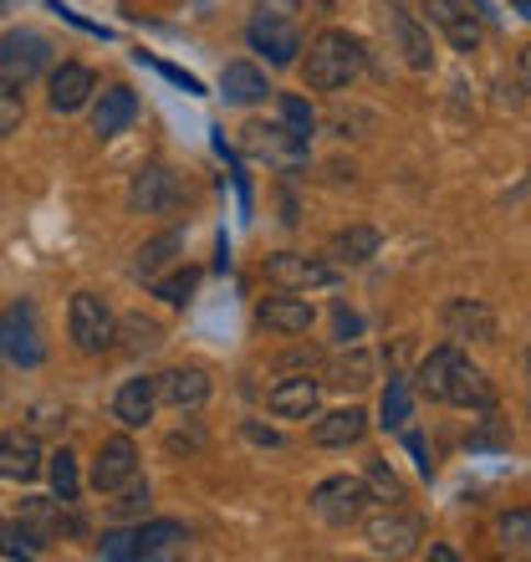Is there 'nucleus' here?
Listing matches in <instances>:
<instances>
[{
  "label": "nucleus",
  "mask_w": 531,
  "mask_h": 562,
  "mask_svg": "<svg viewBox=\"0 0 531 562\" xmlns=\"http://www.w3.org/2000/svg\"><path fill=\"white\" fill-rule=\"evenodd\" d=\"M154 394L174 409H200L210 400V379L205 369H169L163 379H154Z\"/></svg>",
  "instance_id": "12"
},
{
  "label": "nucleus",
  "mask_w": 531,
  "mask_h": 562,
  "mask_svg": "<svg viewBox=\"0 0 531 562\" xmlns=\"http://www.w3.org/2000/svg\"><path fill=\"white\" fill-rule=\"evenodd\" d=\"M67 323H72V342L82 348V353H103L108 342L118 338V323H113L108 302H103V296H92V292H77L72 296Z\"/></svg>",
  "instance_id": "4"
},
{
  "label": "nucleus",
  "mask_w": 531,
  "mask_h": 562,
  "mask_svg": "<svg viewBox=\"0 0 531 562\" xmlns=\"http://www.w3.org/2000/svg\"><path fill=\"white\" fill-rule=\"evenodd\" d=\"M42 471V450L31 435H0V475L5 481H31Z\"/></svg>",
  "instance_id": "22"
},
{
  "label": "nucleus",
  "mask_w": 531,
  "mask_h": 562,
  "mask_svg": "<svg viewBox=\"0 0 531 562\" xmlns=\"http://www.w3.org/2000/svg\"><path fill=\"white\" fill-rule=\"evenodd\" d=\"M419 537H425L419 517H404V512H388V517L369 521L373 552H388V558H404V552H414V548H419Z\"/></svg>",
  "instance_id": "10"
},
{
  "label": "nucleus",
  "mask_w": 531,
  "mask_h": 562,
  "mask_svg": "<svg viewBox=\"0 0 531 562\" xmlns=\"http://www.w3.org/2000/svg\"><path fill=\"white\" fill-rule=\"evenodd\" d=\"M444 404H460V409H490V404H496V389H490L486 373L471 369V363L460 358L455 369H450V379H444Z\"/></svg>",
  "instance_id": "11"
},
{
  "label": "nucleus",
  "mask_w": 531,
  "mask_h": 562,
  "mask_svg": "<svg viewBox=\"0 0 531 562\" xmlns=\"http://www.w3.org/2000/svg\"><path fill=\"white\" fill-rule=\"evenodd\" d=\"M404 440H409V450H414V460H419V475H434V460H429V450H425V435H404Z\"/></svg>",
  "instance_id": "42"
},
{
  "label": "nucleus",
  "mask_w": 531,
  "mask_h": 562,
  "mask_svg": "<svg viewBox=\"0 0 531 562\" xmlns=\"http://www.w3.org/2000/svg\"><path fill=\"white\" fill-rule=\"evenodd\" d=\"M429 21L450 36V42L460 46V52H475V42H481V26H475V15L460 5V0H425Z\"/></svg>",
  "instance_id": "14"
},
{
  "label": "nucleus",
  "mask_w": 531,
  "mask_h": 562,
  "mask_svg": "<svg viewBox=\"0 0 531 562\" xmlns=\"http://www.w3.org/2000/svg\"><path fill=\"white\" fill-rule=\"evenodd\" d=\"M221 92H225V103H236V108H251L261 103L266 92H271V82H266L261 67H251V61H230L221 72Z\"/></svg>",
  "instance_id": "17"
},
{
  "label": "nucleus",
  "mask_w": 531,
  "mask_h": 562,
  "mask_svg": "<svg viewBox=\"0 0 531 562\" xmlns=\"http://www.w3.org/2000/svg\"><path fill=\"white\" fill-rule=\"evenodd\" d=\"M184 548V527L179 521H148V527H138L133 532V558H174V552Z\"/></svg>",
  "instance_id": "23"
},
{
  "label": "nucleus",
  "mask_w": 531,
  "mask_h": 562,
  "mask_svg": "<svg viewBox=\"0 0 531 562\" xmlns=\"http://www.w3.org/2000/svg\"><path fill=\"white\" fill-rule=\"evenodd\" d=\"M266 277L276 281V286H286V292H312V286H327L338 271L327 267V261H317V256L281 251V256H271V261H266Z\"/></svg>",
  "instance_id": "7"
},
{
  "label": "nucleus",
  "mask_w": 531,
  "mask_h": 562,
  "mask_svg": "<svg viewBox=\"0 0 531 562\" xmlns=\"http://www.w3.org/2000/svg\"><path fill=\"white\" fill-rule=\"evenodd\" d=\"M332 323H338V338L342 342H353L358 333H363V317H358V312H348V307H338V317H332Z\"/></svg>",
  "instance_id": "41"
},
{
  "label": "nucleus",
  "mask_w": 531,
  "mask_h": 562,
  "mask_svg": "<svg viewBox=\"0 0 531 562\" xmlns=\"http://www.w3.org/2000/svg\"><path fill=\"white\" fill-rule=\"evenodd\" d=\"M184 251V236H179V231H169V236H159V240H148L144 251H138V277H159L163 267H169V261H174V256Z\"/></svg>",
  "instance_id": "30"
},
{
  "label": "nucleus",
  "mask_w": 531,
  "mask_h": 562,
  "mask_svg": "<svg viewBox=\"0 0 531 562\" xmlns=\"http://www.w3.org/2000/svg\"><path fill=\"white\" fill-rule=\"evenodd\" d=\"M281 128L296 138V144H307L317 134V113H312L307 98H296V92H281Z\"/></svg>",
  "instance_id": "29"
},
{
  "label": "nucleus",
  "mask_w": 531,
  "mask_h": 562,
  "mask_svg": "<svg viewBox=\"0 0 531 562\" xmlns=\"http://www.w3.org/2000/svg\"><path fill=\"white\" fill-rule=\"evenodd\" d=\"M388 31H394V42H398V52H404V61L409 67H434V46H429V31L414 21L409 11H388Z\"/></svg>",
  "instance_id": "16"
},
{
  "label": "nucleus",
  "mask_w": 531,
  "mask_h": 562,
  "mask_svg": "<svg viewBox=\"0 0 531 562\" xmlns=\"http://www.w3.org/2000/svg\"><path fill=\"white\" fill-rule=\"evenodd\" d=\"M52 67V42H46L42 31H5L0 36V82H11V88H26L36 77Z\"/></svg>",
  "instance_id": "3"
},
{
  "label": "nucleus",
  "mask_w": 531,
  "mask_h": 562,
  "mask_svg": "<svg viewBox=\"0 0 531 562\" xmlns=\"http://www.w3.org/2000/svg\"><path fill=\"white\" fill-rule=\"evenodd\" d=\"M363 429H369V415H363V409H332V415L317 419V429H312V440L327 445V450H338V445L363 440Z\"/></svg>",
  "instance_id": "24"
},
{
  "label": "nucleus",
  "mask_w": 531,
  "mask_h": 562,
  "mask_svg": "<svg viewBox=\"0 0 531 562\" xmlns=\"http://www.w3.org/2000/svg\"><path fill=\"white\" fill-rule=\"evenodd\" d=\"M194 281H200V271H174V277H154V292L163 296V302H190V292H194Z\"/></svg>",
  "instance_id": "36"
},
{
  "label": "nucleus",
  "mask_w": 531,
  "mask_h": 562,
  "mask_svg": "<svg viewBox=\"0 0 531 562\" xmlns=\"http://www.w3.org/2000/svg\"><path fill=\"white\" fill-rule=\"evenodd\" d=\"M98 558L128 562L133 558V532H103V542H98Z\"/></svg>",
  "instance_id": "39"
},
{
  "label": "nucleus",
  "mask_w": 531,
  "mask_h": 562,
  "mask_svg": "<svg viewBox=\"0 0 531 562\" xmlns=\"http://www.w3.org/2000/svg\"><path fill=\"white\" fill-rule=\"evenodd\" d=\"M256 317L266 327H276V333H307L317 312H312L307 296H266L261 307H256Z\"/></svg>",
  "instance_id": "18"
},
{
  "label": "nucleus",
  "mask_w": 531,
  "mask_h": 562,
  "mask_svg": "<svg viewBox=\"0 0 531 562\" xmlns=\"http://www.w3.org/2000/svg\"><path fill=\"white\" fill-rule=\"evenodd\" d=\"M154 404H159L154 379H128V384L118 389V400H113V415H118L128 429H144L148 419H154Z\"/></svg>",
  "instance_id": "21"
},
{
  "label": "nucleus",
  "mask_w": 531,
  "mask_h": 562,
  "mask_svg": "<svg viewBox=\"0 0 531 562\" xmlns=\"http://www.w3.org/2000/svg\"><path fill=\"white\" fill-rule=\"evenodd\" d=\"M138 119V98H133V88H108L103 98H98V108H92V134L98 138H118L128 123Z\"/></svg>",
  "instance_id": "13"
},
{
  "label": "nucleus",
  "mask_w": 531,
  "mask_h": 562,
  "mask_svg": "<svg viewBox=\"0 0 531 562\" xmlns=\"http://www.w3.org/2000/svg\"><path fill=\"white\" fill-rule=\"evenodd\" d=\"M444 327H450L455 338H481V342L496 338V317H490L486 307H475V302H450V307H444Z\"/></svg>",
  "instance_id": "25"
},
{
  "label": "nucleus",
  "mask_w": 531,
  "mask_h": 562,
  "mask_svg": "<svg viewBox=\"0 0 531 562\" xmlns=\"http://www.w3.org/2000/svg\"><path fill=\"white\" fill-rule=\"evenodd\" d=\"M363 502H369V486L358 475H332L312 491V512L327 521V527H348V521L363 517Z\"/></svg>",
  "instance_id": "5"
},
{
  "label": "nucleus",
  "mask_w": 531,
  "mask_h": 562,
  "mask_svg": "<svg viewBox=\"0 0 531 562\" xmlns=\"http://www.w3.org/2000/svg\"><path fill=\"white\" fill-rule=\"evenodd\" d=\"M21 521H26V527H36L46 542H52L57 532H82V521L67 512V502H46V496H31V502H21Z\"/></svg>",
  "instance_id": "19"
},
{
  "label": "nucleus",
  "mask_w": 531,
  "mask_h": 562,
  "mask_svg": "<svg viewBox=\"0 0 531 562\" xmlns=\"http://www.w3.org/2000/svg\"><path fill=\"white\" fill-rule=\"evenodd\" d=\"M88 98H92V72L82 61H61L57 72H52V108L57 113H77Z\"/></svg>",
  "instance_id": "15"
},
{
  "label": "nucleus",
  "mask_w": 531,
  "mask_h": 562,
  "mask_svg": "<svg viewBox=\"0 0 531 562\" xmlns=\"http://www.w3.org/2000/svg\"><path fill=\"white\" fill-rule=\"evenodd\" d=\"M46 548V537L26 521H0V558H36Z\"/></svg>",
  "instance_id": "28"
},
{
  "label": "nucleus",
  "mask_w": 531,
  "mask_h": 562,
  "mask_svg": "<svg viewBox=\"0 0 531 562\" xmlns=\"http://www.w3.org/2000/svg\"><path fill=\"white\" fill-rule=\"evenodd\" d=\"M246 435H251L256 445H281V435H276V429H261V425H246Z\"/></svg>",
  "instance_id": "44"
},
{
  "label": "nucleus",
  "mask_w": 531,
  "mask_h": 562,
  "mask_svg": "<svg viewBox=\"0 0 531 562\" xmlns=\"http://www.w3.org/2000/svg\"><path fill=\"white\" fill-rule=\"evenodd\" d=\"M358 67H363V42L348 31H323L307 52V88L338 92L358 77Z\"/></svg>",
  "instance_id": "1"
},
{
  "label": "nucleus",
  "mask_w": 531,
  "mask_h": 562,
  "mask_svg": "<svg viewBox=\"0 0 531 562\" xmlns=\"http://www.w3.org/2000/svg\"><path fill=\"white\" fill-rule=\"evenodd\" d=\"M517 11H521V15H527V11H531V0H517Z\"/></svg>",
  "instance_id": "45"
},
{
  "label": "nucleus",
  "mask_w": 531,
  "mask_h": 562,
  "mask_svg": "<svg viewBox=\"0 0 531 562\" xmlns=\"http://www.w3.org/2000/svg\"><path fill=\"white\" fill-rule=\"evenodd\" d=\"M460 363V348L455 342H444V348H434V353L419 363V394H429V400H444V379H450V369Z\"/></svg>",
  "instance_id": "27"
},
{
  "label": "nucleus",
  "mask_w": 531,
  "mask_h": 562,
  "mask_svg": "<svg viewBox=\"0 0 531 562\" xmlns=\"http://www.w3.org/2000/svg\"><path fill=\"white\" fill-rule=\"evenodd\" d=\"M21 119H26V108H21L15 88H11V82H0V138L15 134V128H21Z\"/></svg>",
  "instance_id": "37"
},
{
  "label": "nucleus",
  "mask_w": 531,
  "mask_h": 562,
  "mask_svg": "<svg viewBox=\"0 0 531 562\" xmlns=\"http://www.w3.org/2000/svg\"><path fill=\"white\" fill-rule=\"evenodd\" d=\"M266 404H271V415H281V419H307L312 409H317V379H281Z\"/></svg>",
  "instance_id": "20"
},
{
  "label": "nucleus",
  "mask_w": 531,
  "mask_h": 562,
  "mask_svg": "<svg viewBox=\"0 0 531 562\" xmlns=\"http://www.w3.org/2000/svg\"><path fill=\"white\" fill-rule=\"evenodd\" d=\"M0 353H5V363H15V369H36L46 358L36 302H11V307L0 312Z\"/></svg>",
  "instance_id": "2"
},
{
  "label": "nucleus",
  "mask_w": 531,
  "mask_h": 562,
  "mask_svg": "<svg viewBox=\"0 0 531 562\" xmlns=\"http://www.w3.org/2000/svg\"><path fill=\"white\" fill-rule=\"evenodd\" d=\"M409 404H414L409 384H404V379H388L384 404H379V415H384V425H388V429H404V425H409Z\"/></svg>",
  "instance_id": "32"
},
{
  "label": "nucleus",
  "mask_w": 531,
  "mask_h": 562,
  "mask_svg": "<svg viewBox=\"0 0 531 562\" xmlns=\"http://www.w3.org/2000/svg\"><path fill=\"white\" fill-rule=\"evenodd\" d=\"M369 486H373V496H379V502H404V486H398V475L388 471L384 460H369Z\"/></svg>",
  "instance_id": "35"
},
{
  "label": "nucleus",
  "mask_w": 531,
  "mask_h": 562,
  "mask_svg": "<svg viewBox=\"0 0 531 562\" xmlns=\"http://www.w3.org/2000/svg\"><path fill=\"white\" fill-rule=\"evenodd\" d=\"M148 61H154V57H148ZM154 67H159V72H163V77H169V82H174V88L194 92V98H200V92H205V88H200V77H190V72H179V67H169V61H154Z\"/></svg>",
  "instance_id": "40"
},
{
  "label": "nucleus",
  "mask_w": 531,
  "mask_h": 562,
  "mask_svg": "<svg viewBox=\"0 0 531 562\" xmlns=\"http://www.w3.org/2000/svg\"><path fill=\"white\" fill-rule=\"evenodd\" d=\"M501 532H506V542H511V537L521 542V537H527V512H517V517H506V521H501Z\"/></svg>",
  "instance_id": "43"
},
{
  "label": "nucleus",
  "mask_w": 531,
  "mask_h": 562,
  "mask_svg": "<svg viewBox=\"0 0 531 562\" xmlns=\"http://www.w3.org/2000/svg\"><path fill=\"white\" fill-rule=\"evenodd\" d=\"M0 11H5V0H0Z\"/></svg>",
  "instance_id": "46"
},
{
  "label": "nucleus",
  "mask_w": 531,
  "mask_h": 562,
  "mask_svg": "<svg viewBox=\"0 0 531 562\" xmlns=\"http://www.w3.org/2000/svg\"><path fill=\"white\" fill-rule=\"evenodd\" d=\"M184 200V184H179L174 169H163V164H148L133 175V190H128V205L138 215H169V210Z\"/></svg>",
  "instance_id": "6"
},
{
  "label": "nucleus",
  "mask_w": 531,
  "mask_h": 562,
  "mask_svg": "<svg viewBox=\"0 0 531 562\" xmlns=\"http://www.w3.org/2000/svg\"><path fill=\"white\" fill-rule=\"evenodd\" d=\"M332 251H338L342 261H369V256L379 251V231H373V225H348V231L332 240Z\"/></svg>",
  "instance_id": "31"
},
{
  "label": "nucleus",
  "mask_w": 531,
  "mask_h": 562,
  "mask_svg": "<svg viewBox=\"0 0 531 562\" xmlns=\"http://www.w3.org/2000/svg\"><path fill=\"white\" fill-rule=\"evenodd\" d=\"M246 148L266 154V159H292L302 144H296L286 128H276V123H246Z\"/></svg>",
  "instance_id": "26"
},
{
  "label": "nucleus",
  "mask_w": 531,
  "mask_h": 562,
  "mask_svg": "<svg viewBox=\"0 0 531 562\" xmlns=\"http://www.w3.org/2000/svg\"><path fill=\"white\" fill-rule=\"evenodd\" d=\"M251 46L256 52H266V61L271 67H292L296 52H302V36H296V26L286 21V15H256L251 21Z\"/></svg>",
  "instance_id": "8"
},
{
  "label": "nucleus",
  "mask_w": 531,
  "mask_h": 562,
  "mask_svg": "<svg viewBox=\"0 0 531 562\" xmlns=\"http://www.w3.org/2000/svg\"><path fill=\"white\" fill-rule=\"evenodd\" d=\"M46 471H52V486H57L61 502H77V456L72 450H57Z\"/></svg>",
  "instance_id": "33"
},
{
  "label": "nucleus",
  "mask_w": 531,
  "mask_h": 562,
  "mask_svg": "<svg viewBox=\"0 0 531 562\" xmlns=\"http://www.w3.org/2000/svg\"><path fill=\"white\" fill-rule=\"evenodd\" d=\"M123 338H128V353H154L159 348V323H148V317H128L123 323Z\"/></svg>",
  "instance_id": "34"
},
{
  "label": "nucleus",
  "mask_w": 531,
  "mask_h": 562,
  "mask_svg": "<svg viewBox=\"0 0 531 562\" xmlns=\"http://www.w3.org/2000/svg\"><path fill=\"white\" fill-rule=\"evenodd\" d=\"M144 512H148V486H133V481H128V491L113 502V517H144Z\"/></svg>",
  "instance_id": "38"
},
{
  "label": "nucleus",
  "mask_w": 531,
  "mask_h": 562,
  "mask_svg": "<svg viewBox=\"0 0 531 562\" xmlns=\"http://www.w3.org/2000/svg\"><path fill=\"white\" fill-rule=\"evenodd\" d=\"M133 475H138V450H133V440H103V450H98V460H92V486L98 491H118L128 486Z\"/></svg>",
  "instance_id": "9"
}]
</instances>
